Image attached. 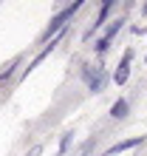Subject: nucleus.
<instances>
[{"mask_svg":"<svg viewBox=\"0 0 147 156\" xmlns=\"http://www.w3.org/2000/svg\"><path fill=\"white\" fill-rule=\"evenodd\" d=\"M82 6H85L82 0H74V3H68L65 9H60V12L54 14L51 20H48V26L43 29V34L37 37V45H45V43H51V40L57 37L60 31H65V29H68V23L74 20V17H77V12H79Z\"/></svg>","mask_w":147,"mask_h":156,"instance_id":"obj_1","label":"nucleus"},{"mask_svg":"<svg viewBox=\"0 0 147 156\" xmlns=\"http://www.w3.org/2000/svg\"><path fill=\"white\" fill-rule=\"evenodd\" d=\"M79 80L85 82V88L91 94H102L110 82V71L102 66V62H85V66L79 68Z\"/></svg>","mask_w":147,"mask_h":156,"instance_id":"obj_2","label":"nucleus"},{"mask_svg":"<svg viewBox=\"0 0 147 156\" xmlns=\"http://www.w3.org/2000/svg\"><path fill=\"white\" fill-rule=\"evenodd\" d=\"M113 9H116L113 0H105V3L99 6V12H96V17H94V23H91V26H88V31L82 34V40H85V43H88V40H94V37H96V31H99V29H105V23H108V17L113 14Z\"/></svg>","mask_w":147,"mask_h":156,"instance_id":"obj_3","label":"nucleus"},{"mask_svg":"<svg viewBox=\"0 0 147 156\" xmlns=\"http://www.w3.org/2000/svg\"><path fill=\"white\" fill-rule=\"evenodd\" d=\"M130 66H133V48H125L122 60H119V66L113 68V74H110V80H113L119 88L127 85V80H130Z\"/></svg>","mask_w":147,"mask_h":156,"instance_id":"obj_4","label":"nucleus"},{"mask_svg":"<svg viewBox=\"0 0 147 156\" xmlns=\"http://www.w3.org/2000/svg\"><path fill=\"white\" fill-rule=\"evenodd\" d=\"M62 37H65V31H60V34H57V37H54L51 43H45V45H43V48H40V51H37V54H34V60H29V66H26V68H23V74H20V77H29V74H31V71H34V68H37V66H40V62H43V60H45V57H48V54H51V51H54V48H57V45L62 43Z\"/></svg>","mask_w":147,"mask_h":156,"instance_id":"obj_5","label":"nucleus"},{"mask_svg":"<svg viewBox=\"0 0 147 156\" xmlns=\"http://www.w3.org/2000/svg\"><path fill=\"white\" fill-rule=\"evenodd\" d=\"M139 145H147V136H130V139H119L113 142L110 148H105L99 156H119V153H125V151H133V148H139Z\"/></svg>","mask_w":147,"mask_h":156,"instance_id":"obj_6","label":"nucleus"},{"mask_svg":"<svg viewBox=\"0 0 147 156\" xmlns=\"http://www.w3.org/2000/svg\"><path fill=\"white\" fill-rule=\"evenodd\" d=\"M20 66H23V54H17V57H12L6 62L3 68H0V91H3L9 82H12L14 77H17V71H20Z\"/></svg>","mask_w":147,"mask_h":156,"instance_id":"obj_7","label":"nucleus"},{"mask_svg":"<svg viewBox=\"0 0 147 156\" xmlns=\"http://www.w3.org/2000/svg\"><path fill=\"white\" fill-rule=\"evenodd\" d=\"M125 23H127V17H125V14H122V17H116V20H110V26H108V29H105L102 34H99V37H102V40H108L110 45H113V40L119 37V34H122Z\"/></svg>","mask_w":147,"mask_h":156,"instance_id":"obj_8","label":"nucleus"},{"mask_svg":"<svg viewBox=\"0 0 147 156\" xmlns=\"http://www.w3.org/2000/svg\"><path fill=\"white\" fill-rule=\"evenodd\" d=\"M130 114V99L127 97H119L113 105H110V119H125Z\"/></svg>","mask_w":147,"mask_h":156,"instance_id":"obj_9","label":"nucleus"},{"mask_svg":"<svg viewBox=\"0 0 147 156\" xmlns=\"http://www.w3.org/2000/svg\"><path fill=\"white\" fill-rule=\"evenodd\" d=\"M71 142H74V133L68 131V133H62V139H60V151H57V156H65L68 153V148H71Z\"/></svg>","mask_w":147,"mask_h":156,"instance_id":"obj_10","label":"nucleus"},{"mask_svg":"<svg viewBox=\"0 0 147 156\" xmlns=\"http://www.w3.org/2000/svg\"><path fill=\"white\" fill-rule=\"evenodd\" d=\"M40 153H43V145H34V148L26 153V156H40Z\"/></svg>","mask_w":147,"mask_h":156,"instance_id":"obj_11","label":"nucleus"},{"mask_svg":"<svg viewBox=\"0 0 147 156\" xmlns=\"http://www.w3.org/2000/svg\"><path fill=\"white\" fill-rule=\"evenodd\" d=\"M142 14H144V17H147V3H144V6H142Z\"/></svg>","mask_w":147,"mask_h":156,"instance_id":"obj_12","label":"nucleus"},{"mask_svg":"<svg viewBox=\"0 0 147 156\" xmlns=\"http://www.w3.org/2000/svg\"><path fill=\"white\" fill-rule=\"evenodd\" d=\"M144 62H147V57H144Z\"/></svg>","mask_w":147,"mask_h":156,"instance_id":"obj_13","label":"nucleus"}]
</instances>
